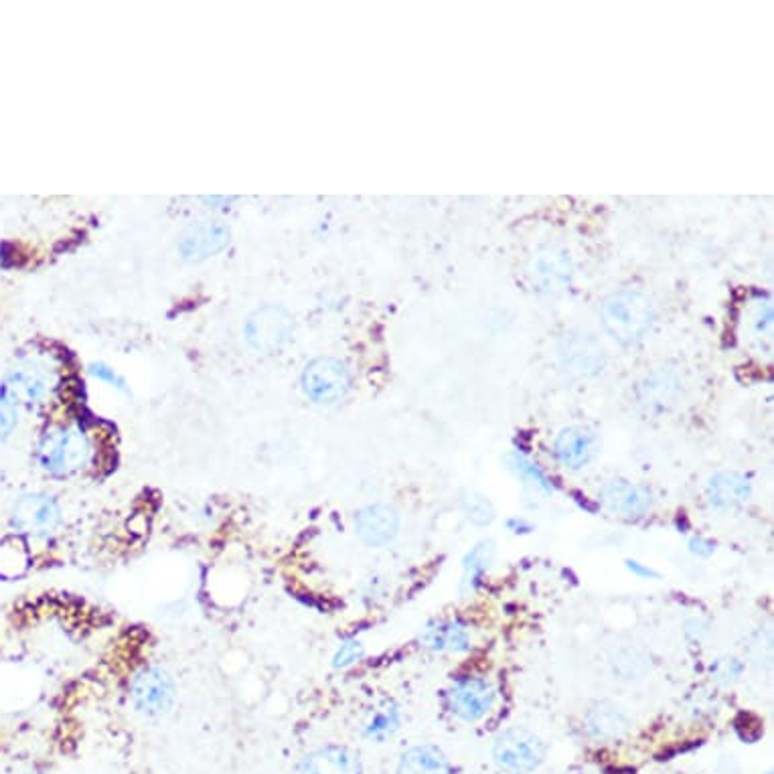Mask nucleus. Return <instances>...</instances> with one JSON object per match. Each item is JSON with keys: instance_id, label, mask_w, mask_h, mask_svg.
I'll return each mask as SVG.
<instances>
[{"instance_id": "nucleus-1", "label": "nucleus", "mask_w": 774, "mask_h": 774, "mask_svg": "<svg viewBox=\"0 0 774 774\" xmlns=\"http://www.w3.org/2000/svg\"><path fill=\"white\" fill-rule=\"evenodd\" d=\"M600 321L620 345H634L655 323V307L641 290L622 288L608 295L600 305Z\"/></svg>"}, {"instance_id": "nucleus-2", "label": "nucleus", "mask_w": 774, "mask_h": 774, "mask_svg": "<svg viewBox=\"0 0 774 774\" xmlns=\"http://www.w3.org/2000/svg\"><path fill=\"white\" fill-rule=\"evenodd\" d=\"M90 442L78 428L57 427L47 430L37 446L40 466L53 477H69L90 461Z\"/></svg>"}, {"instance_id": "nucleus-3", "label": "nucleus", "mask_w": 774, "mask_h": 774, "mask_svg": "<svg viewBox=\"0 0 774 774\" xmlns=\"http://www.w3.org/2000/svg\"><path fill=\"white\" fill-rule=\"evenodd\" d=\"M493 759L504 773L530 774L542 766L545 744L535 732L516 726L497 736L493 744Z\"/></svg>"}, {"instance_id": "nucleus-4", "label": "nucleus", "mask_w": 774, "mask_h": 774, "mask_svg": "<svg viewBox=\"0 0 774 774\" xmlns=\"http://www.w3.org/2000/svg\"><path fill=\"white\" fill-rule=\"evenodd\" d=\"M64 521L62 505L47 493H29L16 499L11 511V526L21 538L47 540Z\"/></svg>"}, {"instance_id": "nucleus-5", "label": "nucleus", "mask_w": 774, "mask_h": 774, "mask_svg": "<svg viewBox=\"0 0 774 774\" xmlns=\"http://www.w3.org/2000/svg\"><path fill=\"white\" fill-rule=\"evenodd\" d=\"M302 387L310 400L317 403L341 401L351 389V374L347 365L333 357L314 360L307 365L302 374Z\"/></svg>"}, {"instance_id": "nucleus-6", "label": "nucleus", "mask_w": 774, "mask_h": 774, "mask_svg": "<svg viewBox=\"0 0 774 774\" xmlns=\"http://www.w3.org/2000/svg\"><path fill=\"white\" fill-rule=\"evenodd\" d=\"M130 694L136 710L151 718L168 714L177 699V689L170 675L158 667H146L139 673L132 682Z\"/></svg>"}, {"instance_id": "nucleus-7", "label": "nucleus", "mask_w": 774, "mask_h": 774, "mask_svg": "<svg viewBox=\"0 0 774 774\" xmlns=\"http://www.w3.org/2000/svg\"><path fill=\"white\" fill-rule=\"evenodd\" d=\"M557 355L564 369L578 377H593L600 374L607 365V351L605 345L588 333H568L560 339Z\"/></svg>"}, {"instance_id": "nucleus-8", "label": "nucleus", "mask_w": 774, "mask_h": 774, "mask_svg": "<svg viewBox=\"0 0 774 774\" xmlns=\"http://www.w3.org/2000/svg\"><path fill=\"white\" fill-rule=\"evenodd\" d=\"M526 276L533 286V290L543 295H557L572 285L574 266L566 252L548 247L530 259Z\"/></svg>"}, {"instance_id": "nucleus-9", "label": "nucleus", "mask_w": 774, "mask_h": 774, "mask_svg": "<svg viewBox=\"0 0 774 774\" xmlns=\"http://www.w3.org/2000/svg\"><path fill=\"white\" fill-rule=\"evenodd\" d=\"M495 687L483 677H463L449 692V708L463 722L483 720L495 706Z\"/></svg>"}, {"instance_id": "nucleus-10", "label": "nucleus", "mask_w": 774, "mask_h": 774, "mask_svg": "<svg viewBox=\"0 0 774 774\" xmlns=\"http://www.w3.org/2000/svg\"><path fill=\"white\" fill-rule=\"evenodd\" d=\"M598 499L608 513L624 517V519H641L653 509V493L641 483H632L624 478H615L607 483Z\"/></svg>"}, {"instance_id": "nucleus-11", "label": "nucleus", "mask_w": 774, "mask_h": 774, "mask_svg": "<svg viewBox=\"0 0 774 774\" xmlns=\"http://www.w3.org/2000/svg\"><path fill=\"white\" fill-rule=\"evenodd\" d=\"M292 317L285 309L264 307L245 324V336L262 353H276L292 335Z\"/></svg>"}, {"instance_id": "nucleus-12", "label": "nucleus", "mask_w": 774, "mask_h": 774, "mask_svg": "<svg viewBox=\"0 0 774 774\" xmlns=\"http://www.w3.org/2000/svg\"><path fill=\"white\" fill-rule=\"evenodd\" d=\"M400 531V513L391 505H369L355 517V533L363 543L379 548L391 542Z\"/></svg>"}, {"instance_id": "nucleus-13", "label": "nucleus", "mask_w": 774, "mask_h": 774, "mask_svg": "<svg viewBox=\"0 0 774 774\" xmlns=\"http://www.w3.org/2000/svg\"><path fill=\"white\" fill-rule=\"evenodd\" d=\"M295 774H363V764L355 750L324 747L298 762Z\"/></svg>"}, {"instance_id": "nucleus-14", "label": "nucleus", "mask_w": 774, "mask_h": 774, "mask_svg": "<svg viewBox=\"0 0 774 774\" xmlns=\"http://www.w3.org/2000/svg\"><path fill=\"white\" fill-rule=\"evenodd\" d=\"M596 452H598V440L590 430H584V428H566L557 434L554 442L557 463L570 471H578L590 465Z\"/></svg>"}, {"instance_id": "nucleus-15", "label": "nucleus", "mask_w": 774, "mask_h": 774, "mask_svg": "<svg viewBox=\"0 0 774 774\" xmlns=\"http://www.w3.org/2000/svg\"><path fill=\"white\" fill-rule=\"evenodd\" d=\"M586 732L596 742H615L631 730V720L612 701H598L586 714Z\"/></svg>"}, {"instance_id": "nucleus-16", "label": "nucleus", "mask_w": 774, "mask_h": 774, "mask_svg": "<svg viewBox=\"0 0 774 774\" xmlns=\"http://www.w3.org/2000/svg\"><path fill=\"white\" fill-rule=\"evenodd\" d=\"M230 242V230L220 221H206L183 235V256L187 259H203L215 256Z\"/></svg>"}, {"instance_id": "nucleus-17", "label": "nucleus", "mask_w": 774, "mask_h": 774, "mask_svg": "<svg viewBox=\"0 0 774 774\" xmlns=\"http://www.w3.org/2000/svg\"><path fill=\"white\" fill-rule=\"evenodd\" d=\"M752 495V483L742 473H718L706 485V497L718 509H734L747 504Z\"/></svg>"}, {"instance_id": "nucleus-18", "label": "nucleus", "mask_w": 774, "mask_h": 774, "mask_svg": "<svg viewBox=\"0 0 774 774\" xmlns=\"http://www.w3.org/2000/svg\"><path fill=\"white\" fill-rule=\"evenodd\" d=\"M422 643L432 651L463 653L471 649V632L461 620H436L422 632Z\"/></svg>"}, {"instance_id": "nucleus-19", "label": "nucleus", "mask_w": 774, "mask_h": 774, "mask_svg": "<svg viewBox=\"0 0 774 774\" xmlns=\"http://www.w3.org/2000/svg\"><path fill=\"white\" fill-rule=\"evenodd\" d=\"M45 379L35 372L19 369L7 375L4 382L0 384V400L7 401L9 406H33L43 398L45 394Z\"/></svg>"}, {"instance_id": "nucleus-20", "label": "nucleus", "mask_w": 774, "mask_h": 774, "mask_svg": "<svg viewBox=\"0 0 774 774\" xmlns=\"http://www.w3.org/2000/svg\"><path fill=\"white\" fill-rule=\"evenodd\" d=\"M398 774H451V762L436 747H416L401 756Z\"/></svg>"}, {"instance_id": "nucleus-21", "label": "nucleus", "mask_w": 774, "mask_h": 774, "mask_svg": "<svg viewBox=\"0 0 774 774\" xmlns=\"http://www.w3.org/2000/svg\"><path fill=\"white\" fill-rule=\"evenodd\" d=\"M29 566V552L21 538L0 542V576L14 578L21 576Z\"/></svg>"}, {"instance_id": "nucleus-22", "label": "nucleus", "mask_w": 774, "mask_h": 774, "mask_svg": "<svg viewBox=\"0 0 774 774\" xmlns=\"http://www.w3.org/2000/svg\"><path fill=\"white\" fill-rule=\"evenodd\" d=\"M677 384L670 382L667 377H655L649 379L646 386H643V396L641 403L646 406L649 410H665V406L673 403V398L677 394Z\"/></svg>"}, {"instance_id": "nucleus-23", "label": "nucleus", "mask_w": 774, "mask_h": 774, "mask_svg": "<svg viewBox=\"0 0 774 774\" xmlns=\"http://www.w3.org/2000/svg\"><path fill=\"white\" fill-rule=\"evenodd\" d=\"M490 560H493V543H478L477 548H473V552L465 557V584L468 588H477L478 582L483 578V574L489 570Z\"/></svg>"}, {"instance_id": "nucleus-24", "label": "nucleus", "mask_w": 774, "mask_h": 774, "mask_svg": "<svg viewBox=\"0 0 774 774\" xmlns=\"http://www.w3.org/2000/svg\"><path fill=\"white\" fill-rule=\"evenodd\" d=\"M461 507H463L466 519L475 526H489L490 521L495 519V507L489 499H485L483 495H477V493H466L465 497L461 499Z\"/></svg>"}, {"instance_id": "nucleus-25", "label": "nucleus", "mask_w": 774, "mask_h": 774, "mask_svg": "<svg viewBox=\"0 0 774 774\" xmlns=\"http://www.w3.org/2000/svg\"><path fill=\"white\" fill-rule=\"evenodd\" d=\"M509 463H511V468L516 471L517 475L521 478H526V480H530L533 487H538V489L542 490H552V485H550V480L545 477V473H543L540 466L533 465L530 458L513 454V456L509 458Z\"/></svg>"}, {"instance_id": "nucleus-26", "label": "nucleus", "mask_w": 774, "mask_h": 774, "mask_svg": "<svg viewBox=\"0 0 774 774\" xmlns=\"http://www.w3.org/2000/svg\"><path fill=\"white\" fill-rule=\"evenodd\" d=\"M711 672L720 684H732L742 673V663L738 659H720L716 667H711Z\"/></svg>"}, {"instance_id": "nucleus-27", "label": "nucleus", "mask_w": 774, "mask_h": 774, "mask_svg": "<svg viewBox=\"0 0 774 774\" xmlns=\"http://www.w3.org/2000/svg\"><path fill=\"white\" fill-rule=\"evenodd\" d=\"M362 655V645H360L357 641H347V643H343V645L339 646V651H336L335 667H347V665L355 663Z\"/></svg>"}, {"instance_id": "nucleus-28", "label": "nucleus", "mask_w": 774, "mask_h": 774, "mask_svg": "<svg viewBox=\"0 0 774 774\" xmlns=\"http://www.w3.org/2000/svg\"><path fill=\"white\" fill-rule=\"evenodd\" d=\"M14 427H16V412L13 406L0 400V440L11 436Z\"/></svg>"}, {"instance_id": "nucleus-29", "label": "nucleus", "mask_w": 774, "mask_h": 774, "mask_svg": "<svg viewBox=\"0 0 774 774\" xmlns=\"http://www.w3.org/2000/svg\"><path fill=\"white\" fill-rule=\"evenodd\" d=\"M627 566H629L632 574H637V576H641V578H655V576H657L653 570L641 566L639 562H631V560H629V562H627Z\"/></svg>"}, {"instance_id": "nucleus-30", "label": "nucleus", "mask_w": 774, "mask_h": 774, "mask_svg": "<svg viewBox=\"0 0 774 774\" xmlns=\"http://www.w3.org/2000/svg\"><path fill=\"white\" fill-rule=\"evenodd\" d=\"M692 552L699 555H710L714 554V545L710 542H704V540H694Z\"/></svg>"}]
</instances>
